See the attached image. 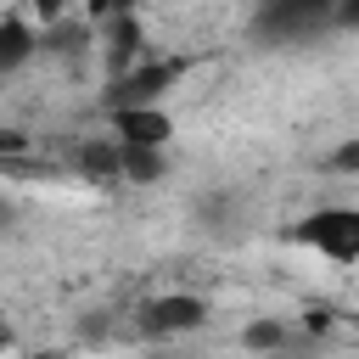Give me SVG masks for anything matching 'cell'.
Returning <instances> with one entry per match:
<instances>
[{
	"instance_id": "obj_2",
	"label": "cell",
	"mask_w": 359,
	"mask_h": 359,
	"mask_svg": "<svg viewBox=\"0 0 359 359\" xmlns=\"http://www.w3.org/2000/svg\"><path fill=\"white\" fill-rule=\"evenodd\" d=\"M331 11L337 6H325V0H275L252 17V34L269 39V45H292V39H309V34L331 28Z\"/></svg>"
},
{
	"instance_id": "obj_1",
	"label": "cell",
	"mask_w": 359,
	"mask_h": 359,
	"mask_svg": "<svg viewBox=\"0 0 359 359\" xmlns=\"http://www.w3.org/2000/svg\"><path fill=\"white\" fill-rule=\"evenodd\" d=\"M292 241L331 264H359V208H314L292 224Z\"/></svg>"
},
{
	"instance_id": "obj_5",
	"label": "cell",
	"mask_w": 359,
	"mask_h": 359,
	"mask_svg": "<svg viewBox=\"0 0 359 359\" xmlns=\"http://www.w3.org/2000/svg\"><path fill=\"white\" fill-rule=\"evenodd\" d=\"M112 135L118 146H140V151H168L174 140V118L163 107H140V112H112Z\"/></svg>"
},
{
	"instance_id": "obj_4",
	"label": "cell",
	"mask_w": 359,
	"mask_h": 359,
	"mask_svg": "<svg viewBox=\"0 0 359 359\" xmlns=\"http://www.w3.org/2000/svg\"><path fill=\"white\" fill-rule=\"evenodd\" d=\"M202 325H208V303L191 297V292H168V297L140 309V331L146 337H180V331H202Z\"/></svg>"
},
{
	"instance_id": "obj_6",
	"label": "cell",
	"mask_w": 359,
	"mask_h": 359,
	"mask_svg": "<svg viewBox=\"0 0 359 359\" xmlns=\"http://www.w3.org/2000/svg\"><path fill=\"white\" fill-rule=\"evenodd\" d=\"M107 67H112V79H123V73L140 67V22H135L129 11L112 17V34H107Z\"/></svg>"
},
{
	"instance_id": "obj_10",
	"label": "cell",
	"mask_w": 359,
	"mask_h": 359,
	"mask_svg": "<svg viewBox=\"0 0 359 359\" xmlns=\"http://www.w3.org/2000/svg\"><path fill=\"white\" fill-rule=\"evenodd\" d=\"M241 342H247L252 353H275V348L286 342V325H275V320H252V325L241 331Z\"/></svg>"
},
{
	"instance_id": "obj_7",
	"label": "cell",
	"mask_w": 359,
	"mask_h": 359,
	"mask_svg": "<svg viewBox=\"0 0 359 359\" xmlns=\"http://www.w3.org/2000/svg\"><path fill=\"white\" fill-rule=\"evenodd\" d=\"M34 50H39V34L22 17H0V73H17L22 62H34Z\"/></svg>"
},
{
	"instance_id": "obj_9",
	"label": "cell",
	"mask_w": 359,
	"mask_h": 359,
	"mask_svg": "<svg viewBox=\"0 0 359 359\" xmlns=\"http://www.w3.org/2000/svg\"><path fill=\"white\" fill-rule=\"evenodd\" d=\"M168 174V151H140V146H123V180L135 185H157Z\"/></svg>"
},
{
	"instance_id": "obj_8",
	"label": "cell",
	"mask_w": 359,
	"mask_h": 359,
	"mask_svg": "<svg viewBox=\"0 0 359 359\" xmlns=\"http://www.w3.org/2000/svg\"><path fill=\"white\" fill-rule=\"evenodd\" d=\"M79 174L84 180H123V146L118 140H90L79 151Z\"/></svg>"
},
{
	"instance_id": "obj_13",
	"label": "cell",
	"mask_w": 359,
	"mask_h": 359,
	"mask_svg": "<svg viewBox=\"0 0 359 359\" xmlns=\"http://www.w3.org/2000/svg\"><path fill=\"white\" fill-rule=\"evenodd\" d=\"M331 22H337V28H359V0L337 6V11H331Z\"/></svg>"
},
{
	"instance_id": "obj_14",
	"label": "cell",
	"mask_w": 359,
	"mask_h": 359,
	"mask_svg": "<svg viewBox=\"0 0 359 359\" xmlns=\"http://www.w3.org/2000/svg\"><path fill=\"white\" fill-rule=\"evenodd\" d=\"M6 348H11V331H6V325H0V353H6Z\"/></svg>"
},
{
	"instance_id": "obj_12",
	"label": "cell",
	"mask_w": 359,
	"mask_h": 359,
	"mask_svg": "<svg viewBox=\"0 0 359 359\" xmlns=\"http://www.w3.org/2000/svg\"><path fill=\"white\" fill-rule=\"evenodd\" d=\"M28 151V135L22 129H0V157H22Z\"/></svg>"
},
{
	"instance_id": "obj_11",
	"label": "cell",
	"mask_w": 359,
	"mask_h": 359,
	"mask_svg": "<svg viewBox=\"0 0 359 359\" xmlns=\"http://www.w3.org/2000/svg\"><path fill=\"white\" fill-rule=\"evenodd\" d=\"M331 168H337V174H359V140H342V146L331 151Z\"/></svg>"
},
{
	"instance_id": "obj_3",
	"label": "cell",
	"mask_w": 359,
	"mask_h": 359,
	"mask_svg": "<svg viewBox=\"0 0 359 359\" xmlns=\"http://www.w3.org/2000/svg\"><path fill=\"white\" fill-rule=\"evenodd\" d=\"M180 73H185V62H140L135 73L112 79L107 107H112V112H140V107H157V101L180 84Z\"/></svg>"
}]
</instances>
